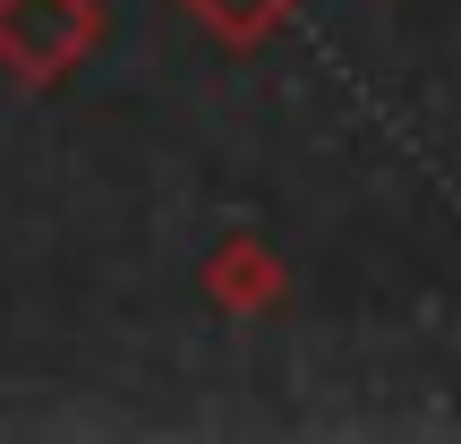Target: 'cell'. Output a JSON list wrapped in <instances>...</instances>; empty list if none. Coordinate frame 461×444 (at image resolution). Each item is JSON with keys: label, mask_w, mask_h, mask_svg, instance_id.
Wrapping results in <instances>:
<instances>
[{"label": "cell", "mask_w": 461, "mask_h": 444, "mask_svg": "<svg viewBox=\"0 0 461 444\" xmlns=\"http://www.w3.org/2000/svg\"><path fill=\"white\" fill-rule=\"evenodd\" d=\"M103 0H0V68L17 86H60L95 60Z\"/></svg>", "instance_id": "cell-1"}, {"label": "cell", "mask_w": 461, "mask_h": 444, "mask_svg": "<svg viewBox=\"0 0 461 444\" xmlns=\"http://www.w3.org/2000/svg\"><path fill=\"white\" fill-rule=\"evenodd\" d=\"M197 291L214 299L222 316H265V308H282V291H291V274H282V257L257 240V231H230V240L205 257V274H197Z\"/></svg>", "instance_id": "cell-2"}, {"label": "cell", "mask_w": 461, "mask_h": 444, "mask_svg": "<svg viewBox=\"0 0 461 444\" xmlns=\"http://www.w3.org/2000/svg\"><path fill=\"white\" fill-rule=\"evenodd\" d=\"M188 17H197L214 43H230V51H257L265 34H282L299 17V0H180Z\"/></svg>", "instance_id": "cell-3"}]
</instances>
